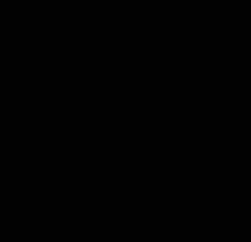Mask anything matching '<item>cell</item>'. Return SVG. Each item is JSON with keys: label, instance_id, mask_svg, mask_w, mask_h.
<instances>
[]
</instances>
